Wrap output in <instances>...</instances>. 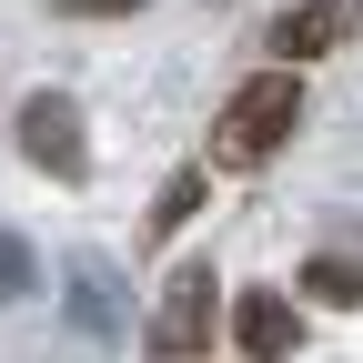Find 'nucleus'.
<instances>
[{
	"label": "nucleus",
	"mask_w": 363,
	"mask_h": 363,
	"mask_svg": "<svg viewBox=\"0 0 363 363\" xmlns=\"http://www.w3.org/2000/svg\"><path fill=\"white\" fill-rule=\"evenodd\" d=\"M293 121H303V81L283 61H262L252 81H233V101L212 111V162L202 172H262L272 152L293 142Z\"/></svg>",
	"instance_id": "obj_1"
},
{
	"label": "nucleus",
	"mask_w": 363,
	"mask_h": 363,
	"mask_svg": "<svg viewBox=\"0 0 363 363\" xmlns=\"http://www.w3.org/2000/svg\"><path fill=\"white\" fill-rule=\"evenodd\" d=\"M212 323H222V283H212V262H172L152 323H142L152 363H202V353H212Z\"/></svg>",
	"instance_id": "obj_2"
},
{
	"label": "nucleus",
	"mask_w": 363,
	"mask_h": 363,
	"mask_svg": "<svg viewBox=\"0 0 363 363\" xmlns=\"http://www.w3.org/2000/svg\"><path fill=\"white\" fill-rule=\"evenodd\" d=\"M21 152L51 172V182H91V131H81V101H71V91H30V101H21Z\"/></svg>",
	"instance_id": "obj_3"
},
{
	"label": "nucleus",
	"mask_w": 363,
	"mask_h": 363,
	"mask_svg": "<svg viewBox=\"0 0 363 363\" xmlns=\"http://www.w3.org/2000/svg\"><path fill=\"white\" fill-rule=\"evenodd\" d=\"M363 30V0H293L283 21L262 30V51L283 61V71H303V61H323V51H343V40Z\"/></svg>",
	"instance_id": "obj_4"
},
{
	"label": "nucleus",
	"mask_w": 363,
	"mask_h": 363,
	"mask_svg": "<svg viewBox=\"0 0 363 363\" xmlns=\"http://www.w3.org/2000/svg\"><path fill=\"white\" fill-rule=\"evenodd\" d=\"M233 343H242V363H293L303 353L293 293H233Z\"/></svg>",
	"instance_id": "obj_5"
},
{
	"label": "nucleus",
	"mask_w": 363,
	"mask_h": 363,
	"mask_svg": "<svg viewBox=\"0 0 363 363\" xmlns=\"http://www.w3.org/2000/svg\"><path fill=\"white\" fill-rule=\"evenodd\" d=\"M293 293H303V303H323V313H353V303H363V262H343V252H313V262L293 272Z\"/></svg>",
	"instance_id": "obj_6"
},
{
	"label": "nucleus",
	"mask_w": 363,
	"mask_h": 363,
	"mask_svg": "<svg viewBox=\"0 0 363 363\" xmlns=\"http://www.w3.org/2000/svg\"><path fill=\"white\" fill-rule=\"evenodd\" d=\"M202 202H212V172H202V162H182L162 192H152V242H172V233H182V222H192Z\"/></svg>",
	"instance_id": "obj_7"
},
{
	"label": "nucleus",
	"mask_w": 363,
	"mask_h": 363,
	"mask_svg": "<svg viewBox=\"0 0 363 363\" xmlns=\"http://www.w3.org/2000/svg\"><path fill=\"white\" fill-rule=\"evenodd\" d=\"M71 313H81L91 333H111V323H121V313H111V283H101V262H81V272H71Z\"/></svg>",
	"instance_id": "obj_8"
},
{
	"label": "nucleus",
	"mask_w": 363,
	"mask_h": 363,
	"mask_svg": "<svg viewBox=\"0 0 363 363\" xmlns=\"http://www.w3.org/2000/svg\"><path fill=\"white\" fill-rule=\"evenodd\" d=\"M30 283H40V262H30V242H21V233H0V303H21Z\"/></svg>",
	"instance_id": "obj_9"
},
{
	"label": "nucleus",
	"mask_w": 363,
	"mask_h": 363,
	"mask_svg": "<svg viewBox=\"0 0 363 363\" xmlns=\"http://www.w3.org/2000/svg\"><path fill=\"white\" fill-rule=\"evenodd\" d=\"M61 21H131V11H152V0H51Z\"/></svg>",
	"instance_id": "obj_10"
}]
</instances>
